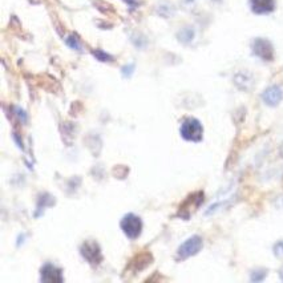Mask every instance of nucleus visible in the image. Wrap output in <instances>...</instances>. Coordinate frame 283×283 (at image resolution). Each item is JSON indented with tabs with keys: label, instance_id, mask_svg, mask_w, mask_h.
<instances>
[{
	"label": "nucleus",
	"instance_id": "nucleus-1",
	"mask_svg": "<svg viewBox=\"0 0 283 283\" xmlns=\"http://www.w3.org/2000/svg\"><path fill=\"white\" fill-rule=\"evenodd\" d=\"M181 137L186 141H192V143H200L204 137V126L194 117H188L182 121L181 128H180Z\"/></svg>",
	"mask_w": 283,
	"mask_h": 283
},
{
	"label": "nucleus",
	"instance_id": "nucleus-2",
	"mask_svg": "<svg viewBox=\"0 0 283 283\" xmlns=\"http://www.w3.org/2000/svg\"><path fill=\"white\" fill-rule=\"evenodd\" d=\"M121 230L124 231V234L129 238V239H137L143 233V221L140 217H137L136 214H126L124 218L121 219L120 222Z\"/></svg>",
	"mask_w": 283,
	"mask_h": 283
},
{
	"label": "nucleus",
	"instance_id": "nucleus-3",
	"mask_svg": "<svg viewBox=\"0 0 283 283\" xmlns=\"http://www.w3.org/2000/svg\"><path fill=\"white\" fill-rule=\"evenodd\" d=\"M204 246V241L200 235H193V237L188 238L184 243H182L177 250V259L178 260H185L188 258L196 255L201 251Z\"/></svg>",
	"mask_w": 283,
	"mask_h": 283
},
{
	"label": "nucleus",
	"instance_id": "nucleus-4",
	"mask_svg": "<svg viewBox=\"0 0 283 283\" xmlns=\"http://www.w3.org/2000/svg\"><path fill=\"white\" fill-rule=\"evenodd\" d=\"M80 253L83 258L87 260L89 264H100L102 260V253L97 242L94 241H85L80 247Z\"/></svg>",
	"mask_w": 283,
	"mask_h": 283
},
{
	"label": "nucleus",
	"instance_id": "nucleus-5",
	"mask_svg": "<svg viewBox=\"0 0 283 283\" xmlns=\"http://www.w3.org/2000/svg\"><path fill=\"white\" fill-rule=\"evenodd\" d=\"M253 52L263 61L274 60V47L267 39H255L253 42Z\"/></svg>",
	"mask_w": 283,
	"mask_h": 283
},
{
	"label": "nucleus",
	"instance_id": "nucleus-6",
	"mask_svg": "<svg viewBox=\"0 0 283 283\" xmlns=\"http://www.w3.org/2000/svg\"><path fill=\"white\" fill-rule=\"evenodd\" d=\"M202 202H204V192L193 193L186 198L185 202L180 206V215L184 217V218H189L192 212L200 208Z\"/></svg>",
	"mask_w": 283,
	"mask_h": 283
},
{
	"label": "nucleus",
	"instance_id": "nucleus-7",
	"mask_svg": "<svg viewBox=\"0 0 283 283\" xmlns=\"http://www.w3.org/2000/svg\"><path fill=\"white\" fill-rule=\"evenodd\" d=\"M40 279L43 282H63L64 280L63 270L52 263H46L40 271Z\"/></svg>",
	"mask_w": 283,
	"mask_h": 283
},
{
	"label": "nucleus",
	"instance_id": "nucleus-8",
	"mask_svg": "<svg viewBox=\"0 0 283 283\" xmlns=\"http://www.w3.org/2000/svg\"><path fill=\"white\" fill-rule=\"evenodd\" d=\"M262 100L268 106L279 105L283 100V89L279 85H271V87L266 88L262 93Z\"/></svg>",
	"mask_w": 283,
	"mask_h": 283
},
{
	"label": "nucleus",
	"instance_id": "nucleus-9",
	"mask_svg": "<svg viewBox=\"0 0 283 283\" xmlns=\"http://www.w3.org/2000/svg\"><path fill=\"white\" fill-rule=\"evenodd\" d=\"M250 7L254 14L266 15V14L274 11L275 0H250Z\"/></svg>",
	"mask_w": 283,
	"mask_h": 283
},
{
	"label": "nucleus",
	"instance_id": "nucleus-10",
	"mask_svg": "<svg viewBox=\"0 0 283 283\" xmlns=\"http://www.w3.org/2000/svg\"><path fill=\"white\" fill-rule=\"evenodd\" d=\"M234 84L235 87H237L238 89H241V91H250L254 85L253 75L246 71L238 72L237 75L234 76Z\"/></svg>",
	"mask_w": 283,
	"mask_h": 283
},
{
	"label": "nucleus",
	"instance_id": "nucleus-11",
	"mask_svg": "<svg viewBox=\"0 0 283 283\" xmlns=\"http://www.w3.org/2000/svg\"><path fill=\"white\" fill-rule=\"evenodd\" d=\"M194 35H196V32H194L193 28H190V27H185V28H182V30L178 32L177 36L180 42L184 43V44H189V43L193 42Z\"/></svg>",
	"mask_w": 283,
	"mask_h": 283
},
{
	"label": "nucleus",
	"instance_id": "nucleus-12",
	"mask_svg": "<svg viewBox=\"0 0 283 283\" xmlns=\"http://www.w3.org/2000/svg\"><path fill=\"white\" fill-rule=\"evenodd\" d=\"M157 14L163 18H172L174 15V7L169 3H161L157 7Z\"/></svg>",
	"mask_w": 283,
	"mask_h": 283
},
{
	"label": "nucleus",
	"instance_id": "nucleus-13",
	"mask_svg": "<svg viewBox=\"0 0 283 283\" xmlns=\"http://www.w3.org/2000/svg\"><path fill=\"white\" fill-rule=\"evenodd\" d=\"M267 275V270H264V268H258V270H254L251 272V275H250V280L251 282H260V280H263Z\"/></svg>",
	"mask_w": 283,
	"mask_h": 283
},
{
	"label": "nucleus",
	"instance_id": "nucleus-14",
	"mask_svg": "<svg viewBox=\"0 0 283 283\" xmlns=\"http://www.w3.org/2000/svg\"><path fill=\"white\" fill-rule=\"evenodd\" d=\"M93 55H94V57L100 61H112V56H109V55H108L106 52H102V51H100V49H97V51H93Z\"/></svg>",
	"mask_w": 283,
	"mask_h": 283
},
{
	"label": "nucleus",
	"instance_id": "nucleus-15",
	"mask_svg": "<svg viewBox=\"0 0 283 283\" xmlns=\"http://www.w3.org/2000/svg\"><path fill=\"white\" fill-rule=\"evenodd\" d=\"M67 44H68L72 49H76V51H80V49H81L79 39L76 38V36H69V38L67 39Z\"/></svg>",
	"mask_w": 283,
	"mask_h": 283
},
{
	"label": "nucleus",
	"instance_id": "nucleus-16",
	"mask_svg": "<svg viewBox=\"0 0 283 283\" xmlns=\"http://www.w3.org/2000/svg\"><path fill=\"white\" fill-rule=\"evenodd\" d=\"M272 250H274V255H275V257L282 258L283 257V241L276 242L275 245H274V247H272Z\"/></svg>",
	"mask_w": 283,
	"mask_h": 283
},
{
	"label": "nucleus",
	"instance_id": "nucleus-17",
	"mask_svg": "<svg viewBox=\"0 0 283 283\" xmlns=\"http://www.w3.org/2000/svg\"><path fill=\"white\" fill-rule=\"evenodd\" d=\"M133 71H134V64H129V65H125L124 68L121 69V72H122V76L124 77H130L133 73Z\"/></svg>",
	"mask_w": 283,
	"mask_h": 283
},
{
	"label": "nucleus",
	"instance_id": "nucleus-18",
	"mask_svg": "<svg viewBox=\"0 0 283 283\" xmlns=\"http://www.w3.org/2000/svg\"><path fill=\"white\" fill-rule=\"evenodd\" d=\"M15 112H16V116L22 120V122H26L27 121V114H26V112L24 110H22L20 108H16L15 109Z\"/></svg>",
	"mask_w": 283,
	"mask_h": 283
},
{
	"label": "nucleus",
	"instance_id": "nucleus-19",
	"mask_svg": "<svg viewBox=\"0 0 283 283\" xmlns=\"http://www.w3.org/2000/svg\"><path fill=\"white\" fill-rule=\"evenodd\" d=\"M125 2H126V3H128L129 6H130V7L133 8V7H134V6H136L138 0H125Z\"/></svg>",
	"mask_w": 283,
	"mask_h": 283
},
{
	"label": "nucleus",
	"instance_id": "nucleus-20",
	"mask_svg": "<svg viewBox=\"0 0 283 283\" xmlns=\"http://www.w3.org/2000/svg\"><path fill=\"white\" fill-rule=\"evenodd\" d=\"M279 276H280V279L283 280V267L279 270Z\"/></svg>",
	"mask_w": 283,
	"mask_h": 283
},
{
	"label": "nucleus",
	"instance_id": "nucleus-21",
	"mask_svg": "<svg viewBox=\"0 0 283 283\" xmlns=\"http://www.w3.org/2000/svg\"><path fill=\"white\" fill-rule=\"evenodd\" d=\"M280 155H282V157H283V144H282V147H280Z\"/></svg>",
	"mask_w": 283,
	"mask_h": 283
}]
</instances>
